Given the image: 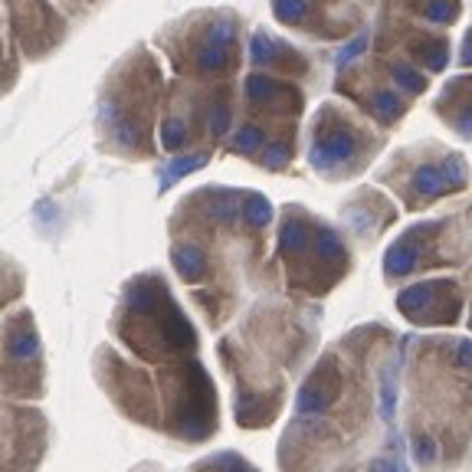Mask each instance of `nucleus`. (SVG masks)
Returning <instances> with one entry per match:
<instances>
[{"label": "nucleus", "mask_w": 472, "mask_h": 472, "mask_svg": "<svg viewBox=\"0 0 472 472\" xmlns=\"http://www.w3.org/2000/svg\"><path fill=\"white\" fill-rule=\"evenodd\" d=\"M233 30H236V23L230 17L217 20V23L210 27L207 43H204L200 53H197V66L200 69L217 73V69L227 66V63H230V46H233Z\"/></svg>", "instance_id": "obj_1"}, {"label": "nucleus", "mask_w": 472, "mask_h": 472, "mask_svg": "<svg viewBox=\"0 0 472 472\" xmlns=\"http://www.w3.org/2000/svg\"><path fill=\"white\" fill-rule=\"evenodd\" d=\"M354 154V135H348L344 128L325 132L321 138H315V151H312V164L315 168H331L338 161Z\"/></svg>", "instance_id": "obj_2"}, {"label": "nucleus", "mask_w": 472, "mask_h": 472, "mask_svg": "<svg viewBox=\"0 0 472 472\" xmlns=\"http://www.w3.org/2000/svg\"><path fill=\"white\" fill-rule=\"evenodd\" d=\"M273 13L282 23H299L305 17V4L302 0H273Z\"/></svg>", "instance_id": "obj_3"}, {"label": "nucleus", "mask_w": 472, "mask_h": 472, "mask_svg": "<svg viewBox=\"0 0 472 472\" xmlns=\"http://www.w3.org/2000/svg\"><path fill=\"white\" fill-rule=\"evenodd\" d=\"M459 7H456V0H430V7H426V20H433V23H449L456 20Z\"/></svg>", "instance_id": "obj_4"}, {"label": "nucleus", "mask_w": 472, "mask_h": 472, "mask_svg": "<svg viewBox=\"0 0 472 472\" xmlns=\"http://www.w3.org/2000/svg\"><path fill=\"white\" fill-rule=\"evenodd\" d=\"M200 164H204V154H190V158H180V161H174V164H170V168L164 170V180H161V184L168 187L170 180H178L180 174H187V170H197Z\"/></svg>", "instance_id": "obj_5"}, {"label": "nucleus", "mask_w": 472, "mask_h": 472, "mask_svg": "<svg viewBox=\"0 0 472 472\" xmlns=\"http://www.w3.org/2000/svg\"><path fill=\"white\" fill-rule=\"evenodd\" d=\"M394 76H397V82L404 85V89H410V92H420V89H423V76H420V73H414V69L410 66H404V63H400V66L394 69Z\"/></svg>", "instance_id": "obj_6"}, {"label": "nucleus", "mask_w": 472, "mask_h": 472, "mask_svg": "<svg viewBox=\"0 0 472 472\" xmlns=\"http://www.w3.org/2000/svg\"><path fill=\"white\" fill-rule=\"evenodd\" d=\"M364 43H368V39H364V37H358V39H354V43H351L348 49H341V56H338V66H348L351 59H354V56H358V53H361V49H364Z\"/></svg>", "instance_id": "obj_7"}]
</instances>
